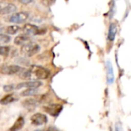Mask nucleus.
Returning <instances> with one entry per match:
<instances>
[{
  "instance_id": "obj_20",
  "label": "nucleus",
  "mask_w": 131,
  "mask_h": 131,
  "mask_svg": "<svg viewBox=\"0 0 131 131\" xmlns=\"http://www.w3.org/2000/svg\"><path fill=\"white\" fill-rule=\"evenodd\" d=\"M55 2V0H42V3L43 5L46 6H49L51 5H52Z\"/></svg>"
},
{
  "instance_id": "obj_22",
  "label": "nucleus",
  "mask_w": 131,
  "mask_h": 131,
  "mask_svg": "<svg viewBox=\"0 0 131 131\" xmlns=\"http://www.w3.org/2000/svg\"><path fill=\"white\" fill-rule=\"evenodd\" d=\"M18 2H19L20 3L22 4H25V5H27V4H29L31 3L33 0H17Z\"/></svg>"
},
{
  "instance_id": "obj_5",
  "label": "nucleus",
  "mask_w": 131,
  "mask_h": 131,
  "mask_svg": "<svg viewBox=\"0 0 131 131\" xmlns=\"http://www.w3.org/2000/svg\"><path fill=\"white\" fill-rule=\"evenodd\" d=\"M47 120H48L47 116L42 113H35L31 117V123L36 126L43 125V124L47 123Z\"/></svg>"
},
{
  "instance_id": "obj_24",
  "label": "nucleus",
  "mask_w": 131,
  "mask_h": 131,
  "mask_svg": "<svg viewBox=\"0 0 131 131\" xmlns=\"http://www.w3.org/2000/svg\"><path fill=\"white\" fill-rule=\"evenodd\" d=\"M3 30H4V28H3V27H2L1 26H0V33H1Z\"/></svg>"
},
{
  "instance_id": "obj_8",
  "label": "nucleus",
  "mask_w": 131,
  "mask_h": 131,
  "mask_svg": "<svg viewBox=\"0 0 131 131\" xmlns=\"http://www.w3.org/2000/svg\"><path fill=\"white\" fill-rule=\"evenodd\" d=\"M17 10L16 6L13 3H6L0 6V15H7L15 13Z\"/></svg>"
},
{
  "instance_id": "obj_18",
  "label": "nucleus",
  "mask_w": 131,
  "mask_h": 131,
  "mask_svg": "<svg viewBox=\"0 0 131 131\" xmlns=\"http://www.w3.org/2000/svg\"><path fill=\"white\" fill-rule=\"evenodd\" d=\"M37 89H27L26 90H24L21 95L23 96H32V95H35L36 93H37Z\"/></svg>"
},
{
  "instance_id": "obj_2",
  "label": "nucleus",
  "mask_w": 131,
  "mask_h": 131,
  "mask_svg": "<svg viewBox=\"0 0 131 131\" xmlns=\"http://www.w3.org/2000/svg\"><path fill=\"white\" fill-rule=\"evenodd\" d=\"M32 75H34L36 78L39 80H46L49 77V72L44 67H39V66H34L30 68Z\"/></svg>"
},
{
  "instance_id": "obj_12",
  "label": "nucleus",
  "mask_w": 131,
  "mask_h": 131,
  "mask_svg": "<svg viewBox=\"0 0 131 131\" xmlns=\"http://www.w3.org/2000/svg\"><path fill=\"white\" fill-rule=\"evenodd\" d=\"M24 123H25L24 118L23 116H19L18 119L16 120L15 123L9 129V131H19V129H21L23 127Z\"/></svg>"
},
{
  "instance_id": "obj_3",
  "label": "nucleus",
  "mask_w": 131,
  "mask_h": 131,
  "mask_svg": "<svg viewBox=\"0 0 131 131\" xmlns=\"http://www.w3.org/2000/svg\"><path fill=\"white\" fill-rule=\"evenodd\" d=\"M23 69V68L20 67L19 66L17 65H8L4 66V67L0 69V72L4 75H15L22 72Z\"/></svg>"
},
{
  "instance_id": "obj_11",
  "label": "nucleus",
  "mask_w": 131,
  "mask_h": 131,
  "mask_svg": "<svg viewBox=\"0 0 131 131\" xmlns=\"http://www.w3.org/2000/svg\"><path fill=\"white\" fill-rule=\"evenodd\" d=\"M28 42H30V39H29V35H26V34H22V35H19L18 36H16L14 39V42L16 45H18V46H20V45H24L26 43H27Z\"/></svg>"
},
{
  "instance_id": "obj_7",
  "label": "nucleus",
  "mask_w": 131,
  "mask_h": 131,
  "mask_svg": "<svg viewBox=\"0 0 131 131\" xmlns=\"http://www.w3.org/2000/svg\"><path fill=\"white\" fill-rule=\"evenodd\" d=\"M42 83L40 81H28L19 83L16 86V90H19L22 88H27V89H37L41 86Z\"/></svg>"
},
{
  "instance_id": "obj_10",
  "label": "nucleus",
  "mask_w": 131,
  "mask_h": 131,
  "mask_svg": "<svg viewBox=\"0 0 131 131\" xmlns=\"http://www.w3.org/2000/svg\"><path fill=\"white\" fill-rule=\"evenodd\" d=\"M106 80L109 84H112L114 82V73H113V68L111 62L107 61L106 63Z\"/></svg>"
},
{
  "instance_id": "obj_15",
  "label": "nucleus",
  "mask_w": 131,
  "mask_h": 131,
  "mask_svg": "<svg viewBox=\"0 0 131 131\" xmlns=\"http://www.w3.org/2000/svg\"><path fill=\"white\" fill-rule=\"evenodd\" d=\"M15 100H16V98L14 97L13 94H8L0 100V103L3 105H6V104L13 103Z\"/></svg>"
},
{
  "instance_id": "obj_23",
  "label": "nucleus",
  "mask_w": 131,
  "mask_h": 131,
  "mask_svg": "<svg viewBox=\"0 0 131 131\" xmlns=\"http://www.w3.org/2000/svg\"><path fill=\"white\" fill-rule=\"evenodd\" d=\"M36 131H56V130L52 129V128H49V129H37Z\"/></svg>"
},
{
  "instance_id": "obj_13",
  "label": "nucleus",
  "mask_w": 131,
  "mask_h": 131,
  "mask_svg": "<svg viewBox=\"0 0 131 131\" xmlns=\"http://www.w3.org/2000/svg\"><path fill=\"white\" fill-rule=\"evenodd\" d=\"M117 32V28L115 23H111L109 28V32H108V39L110 42H113L115 39V36L116 35Z\"/></svg>"
},
{
  "instance_id": "obj_1",
  "label": "nucleus",
  "mask_w": 131,
  "mask_h": 131,
  "mask_svg": "<svg viewBox=\"0 0 131 131\" xmlns=\"http://www.w3.org/2000/svg\"><path fill=\"white\" fill-rule=\"evenodd\" d=\"M40 49V47L38 44L32 42H28L27 43L24 44L21 47V53L26 56H32L36 55Z\"/></svg>"
},
{
  "instance_id": "obj_4",
  "label": "nucleus",
  "mask_w": 131,
  "mask_h": 131,
  "mask_svg": "<svg viewBox=\"0 0 131 131\" xmlns=\"http://www.w3.org/2000/svg\"><path fill=\"white\" fill-rule=\"evenodd\" d=\"M29 18V13L26 12H20L12 15L9 18V22L13 23H23L26 22Z\"/></svg>"
},
{
  "instance_id": "obj_19",
  "label": "nucleus",
  "mask_w": 131,
  "mask_h": 131,
  "mask_svg": "<svg viewBox=\"0 0 131 131\" xmlns=\"http://www.w3.org/2000/svg\"><path fill=\"white\" fill-rule=\"evenodd\" d=\"M11 40L10 36L6 34H0V44H6L9 42Z\"/></svg>"
},
{
  "instance_id": "obj_21",
  "label": "nucleus",
  "mask_w": 131,
  "mask_h": 131,
  "mask_svg": "<svg viewBox=\"0 0 131 131\" xmlns=\"http://www.w3.org/2000/svg\"><path fill=\"white\" fill-rule=\"evenodd\" d=\"M13 89H14V86H13V85H6V86H4V87H3V90H4V91H6V92H10V91H12Z\"/></svg>"
},
{
  "instance_id": "obj_14",
  "label": "nucleus",
  "mask_w": 131,
  "mask_h": 131,
  "mask_svg": "<svg viewBox=\"0 0 131 131\" xmlns=\"http://www.w3.org/2000/svg\"><path fill=\"white\" fill-rule=\"evenodd\" d=\"M23 106L28 110H32L36 106V101L34 99H27L23 102Z\"/></svg>"
},
{
  "instance_id": "obj_16",
  "label": "nucleus",
  "mask_w": 131,
  "mask_h": 131,
  "mask_svg": "<svg viewBox=\"0 0 131 131\" xmlns=\"http://www.w3.org/2000/svg\"><path fill=\"white\" fill-rule=\"evenodd\" d=\"M19 29H20V27L19 26H16V25L9 26L6 28V32L10 35H14L16 32H18Z\"/></svg>"
},
{
  "instance_id": "obj_6",
  "label": "nucleus",
  "mask_w": 131,
  "mask_h": 131,
  "mask_svg": "<svg viewBox=\"0 0 131 131\" xmlns=\"http://www.w3.org/2000/svg\"><path fill=\"white\" fill-rule=\"evenodd\" d=\"M46 113L52 116H57L62 110V106L60 104H50L44 107Z\"/></svg>"
},
{
  "instance_id": "obj_9",
  "label": "nucleus",
  "mask_w": 131,
  "mask_h": 131,
  "mask_svg": "<svg viewBox=\"0 0 131 131\" xmlns=\"http://www.w3.org/2000/svg\"><path fill=\"white\" fill-rule=\"evenodd\" d=\"M23 30L25 34L26 35H37L39 34V29L38 28V26L33 25V24H26L23 28Z\"/></svg>"
},
{
  "instance_id": "obj_25",
  "label": "nucleus",
  "mask_w": 131,
  "mask_h": 131,
  "mask_svg": "<svg viewBox=\"0 0 131 131\" xmlns=\"http://www.w3.org/2000/svg\"><path fill=\"white\" fill-rule=\"evenodd\" d=\"M116 131H118V130H117V129H116Z\"/></svg>"
},
{
  "instance_id": "obj_17",
  "label": "nucleus",
  "mask_w": 131,
  "mask_h": 131,
  "mask_svg": "<svg viewBox=\"0 0 131 131\" xmlns=\"http://www.w3.org/2000/svg\"><path fill=\"white\" fill-rule=\"evenodd\" d=\"M10 52V47L6 46H0V56H6Z\"/></svg>"
}]
</instances>
